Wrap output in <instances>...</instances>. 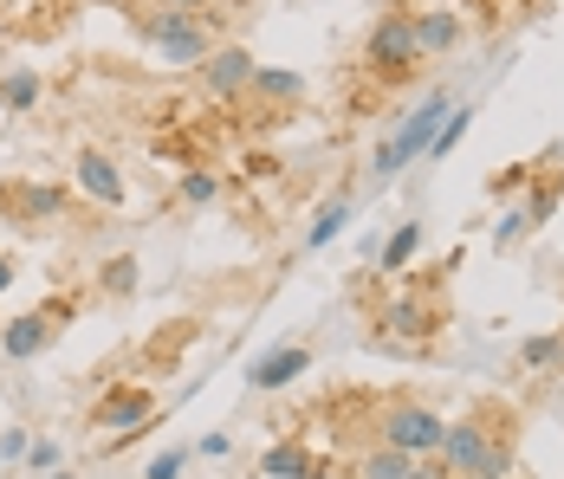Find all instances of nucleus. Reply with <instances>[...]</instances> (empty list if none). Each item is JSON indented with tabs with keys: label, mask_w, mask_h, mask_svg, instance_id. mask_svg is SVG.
Returning a JSON list of instances; mask_svg holds the SVG:
<instances>
[{
	"label": "nucleus",
	"mask_w": 564,
	"mask_h": 479,
	"mask_svg": "<svg viewBox=\"0 0 564 479\" xmlns=\"http://www.w3.org/2000/svg\"><path fill=\"white\" fill-rule=\"evenodd\" d=\"M26 447H33L26 427H7V434H0V454H7V460H26Z\"/></svg>",
	"instance_id": "nucleus-24"
},
{
	"label": "nucleus",
	"mask_w": 564,
	"mask_h": 479,
	"mask_svg": "<svg viewBox=\"0 0 564 479\" xmlns=\"http://www.w3.org/2000/svg\"><path fill=\"white\" fill-rule=\"evenodd\" d=\"M409 473H415V460L383 447V440H370V447L350 454V479H409Z\"/></svg>",
	"instance_id": "nucleus-13"
},
{
	"label": "nucleus",
	"mask_w": 564,
	"mask_h": 479,
	"mask_svg": "<svg viewBox=\"0 0 564 479\" xmlns=\"http://www.w3.org/2000/svg\"><path fill=\"white\" fill-rule=\"evenodd\" d=\"M383 330L402 337V344H429L435 337V312L422 298H395V305H383Z\"/></svg>",
	"instance_id": "nucleus-12"
},
{
	"label": "nucleus",
	"mask_w": 564,
	"mask_h": 479,
	"mask_svg": "<svg viewBox=\"0 0 564 479\" xmlns=\"http://www.w3.org/2000/svg\"><path fill=\"white\" fill-rule=\"evenodd\" d=\"M137 26H143V40H150L156 53L170 58V65H202V58L215 53V13H182V7H156V13H143Z\"/></svg>",
	"instance_id": "nucleus-2"
},
{
	"label": "nucleus",
	"mask_w": 564,
	"mask_h": 479,
	"mask_svg": "<svg viewBox=\"0 0 564 479\" xmlns=\"http://www.w3.org/2000/svg\"><path fill=\"white\" fill-rule=\"evenodd\" d=\"M163 7H182V13H202L208 0H163Z\"/></svg>",
	"instance_id": "nucleus-28"
},
{
	"label": "nucleus",
	"mask_w": 564,
	"mask_h": 479,
	"mask_svg": "<svg viewBox=\"0 0 564 479\" xmlns=\"http://www.w3.org/2000/svg\"><path fill=\"white\" fill-rule=\"evenodd\" d=\"M344 227H350V202H332V208H325L318 220H312V233H305V247H312V253H318V247H332V240H338Z\"/></svg>",
	"instance_id": "nucleus-19"
},
{
	"label": "nucleus",
	"mask_w": 564,
	"mask_h": 479,
	"mask_svg": "<svg viewBox=\"0 0 564 479\" xmlns=\"http://www.w3.org/2000/svg\"><path fill=\"white\" fill-rule=\"evenodd\" d=\"M409 479H448V473H442L435 460H415V473H409Z\"/></svg>",
	"instance_id": "nucleus-27"
},
{
	"label": "nucleus",
	"mask_w": 564,
	"mask_h": 479,
	"mask_svg": "<svg viewBox=\"0 0 564 479\" xmlns=\"http://www.w3.org/2000/svg\"><path fill=\"white\" fill-rule=\"evenodd\" d=\"M558 188H564V175H552V182H539V188H532V195L519 202V214H525L532 227H539V220H552V208H558Z\"/></svg>",
	"instance_id": "nucleus-20"
},
{
	"label": "nucleus",
	"mask_w": 564,
	"mask_h": 479,
	"mask_svg": "<svg viewBox=\"0 0 564 479\" xmlns=\"http://www.w3.org/2000/svg\"><path fill=\"white\" fill-rule=\"evenodd\" d=\"M305 370H312V350H305V344H285L273 357H260V363L247 370V382H253L260 395H273V389H285L292 375H305Z\"/></svg>",
	"instance_id": "nucleus-11"
},
{
	"label": "nucleus",
	"mask_w": 564,
	"mask_h": 479,
	"mask_svg": "<svg viewBox=\"0 0 564 479\" xmlns=\"http://www.w3.org/2000/svg\"><path fill=\"white\" fill-rule=\"evenodd\" d=\"M442 415L435 409H422V402H383L377 409V440L395 447V454H409V460H435V447H442Z\"/></svg>",
	"instance_id": "nucleus-5"
},
{
	"label": "nucleus",
	"mask_w": 564,
	"mask_h": 479,
	"mask_svg": "<svg viewBox=\"0 0 564 479\" xmlns=\"http://www.w3.org/2000/svg\"><path fill=\"white\" fill-rule=\"evenodd\" d=\"M448 110H454V91H448V85H435L422 105L395 123L390 143L377 150V162H370V188H390V182H395V175H402L415 156H429V143H435V130H442V117H448Z\"/></svg>",
	"instance_id": "nucleus-1"
},
{
	"label": "nucleus",
	"mask_w": 564,
	"mask_h": 479,
	"mask_svg": "<svg viewBox=\"0 0 564 479\" xmlns=\"http://www.w3.org/2000/svg\"><path fill=\"white\" fill-rule=\"evenodd\" d=\"M40 105V72H7L0 78V110H33Z\"/></svg>",
	"instance_id": "nucleus-17"
},
{
	"label": "nucleus",
	"mask_w": 564,
	"mask_h": 479,
	"mask_svg": "<svg viewBox=\"0 0 564 479\" xmlns=\"http://www.w3.org/2000/svg\"><path fill=\"white\" fill-rule=\"evenodd\" d=\"M0 208L20 227H46V220L65 214V188L58 182H13V188H0Z\"/></svg>",
	"instance_id": "nucleus-8"
},
{
	"label": "nucleus",
	"mask_w": 564,
	"mask_h": 479,
	"mask_svg": "<svg viewBox=\"0 0 564 479\" xmlns=\"http://www.w3.org/2000/svg\"><path fill=\"white\" fill-rule=\"evenodd\" d=\"M260 473L267 479H312V454H305V447H273V454L260 460Z\"/></svg>",
	"instance_id": "nucleus-18"
},
{
	"label": "nucleus",
	"mask_w": 564,
	"mask_h": 479,
	"mask_svg": "<svg viewBox=\"0 0 564 479\" xmlns=\"http://www.w3.org/2000/svg\"><path fill=\"white\" fill-rule=\"evenodd\" d=\"M215 195H221V182H215V175H202V168H188V175H182V202H188V208H208Z\"/></svg>",
	"instance_id": "nucleus-22"
},
{
	"label": "nucleus",
	"mask_w": 564,
	"mask_h": 479,
	"mask_svg": "<svg viewBox=\"0 0 564 479\" xmlns=\"http://www.w3.org/2000/svg\"><path fill=\"white\" fill-rule=\"evenodd\" d=\"M78 312V298H53V305H40V312H26V318H13L0 330V357H13V363H33V357H46L58 344V330L72 324Z\"/></svg>",
	"instance_id": "nucleus-6"
},
{
	"label": "nucleus",
	"mask_w": 564,
	"mask_h": 479,
	"mask_svg": "<svg viewBox=\"0 0 564 479\" xmlns=\"http://www.w3.org/2000/svg\"><path fill=\"white\" fill-rule=\"evenodd\" d=\"M78 188L91 202H105V208H123V175H117V162L105 150H78Z\"/></svg>",
	"instance_id": "nucleus-10"
},
{
	"label": "nucleus",
	"mask_w": 564,
	"mask_h": 479,
	"mask_svg": "<svg viewBox=\"0 0 564 479\" xmlns=\"http://www.w3.org/2000/svg\"><path fill=\"white\" fill-rule=\"evenodd\" d=\"M247 91L267 98V105H292V98H305V78L299 72H280V65H253V85Z\"/></svg>",
	"instance_id": "nucleus-15"
},
{
	"label": "nucleus",
	"mask_w": 564,
	"mask_h": 479,
	"mask_svg": "<svg viewBox=\"0 0 564 479\" xmlns=\"http://www.w3.org/2000/svg\"><path fill=\"white\" fill-rule=\"evenodd\" d=\"M253 65H260V58L247 53V46H215L195 72H202V91H208V98H240V91L253 85Z\"/></svg>",
	"instance_id": "nucleus-7"
},
{
	"label": "nucleus",
	"mask_w": 564,
	"mask_h": 479,
	"mask_svg": "<svg viewBox=\"0 0 564 479\" xmlns=\"http://www.w3.org/2000/svg\"><path fill=\"white\" fill-rule=\"evenodd\" d=\"M415 253H422V220H402L390 233V247H383V272H402Z\"/></svg>",
	"instance_id": "nucleus-16"
},
{
	"label": "nucleus",
	"mask_w": 564,
	"mask_h": 479,
	"mask_svg": "<svg viewBox=\"0 0 564 479\" xmlns=\"http://www.w3.org/2000/svg\"><path fill=\"white\" fill-rule=\"evenodd\" d=\"M137 260H130V253H117V260H105V292H117V298H123V292H137Z\"/></svg>",
	"instance_id": "nucleus-21"
},
{
	"label": "nucleus",
	"mask_w": 564,
	"mask_h": 479,
	"mask_svg": "<svg viewBox=\"0 0 564 479\" xmlns=\"http://www.w3.org/2000/svg\"><path fill=\"white\" fill-rule=\"evenodd\" d=\"M454 40H460V13H454V7L415 13V46H422V53H448Z\"/></svg>",
	"instance_id": "nucleus-14"
},
{
	"label": "nucleus",
	"mask_w": 564,
	"mask_h": 479,
	"mask_svg": "<svg viewBox=\"0 0 564 479\" xmlns=\"http://www.w3.org/2000/svg\"><path fill=\"white\" fill-rule=\"evenodd\" d=\"M415 58H422V46H415V13L390 7V13L370 26V40H364V65H370V78L395 85V78L415 72Z\"/></svg>",
	"instance_id": "nucleus-4"
},
{
	"label": "nucleus",
	"mask_w": 564,
	"mask_h": 479,
	"mask_svg": "<svg viewBox=\"0 0 564 479\" xmlns=\"http://www.w3.org/2000/svg\"><path fill=\"white\" fill-rule=\"evenodd\" d=\"M156 415V395L143 389H111L98 409H91V427H111V434H137V427Z\"/></svg>",
	"instance_id": "nucleus-9"
},
{
	"label": "nucleus",
	"mask_w": 564,
	"mask_h": 479,
	"mask_svg": "<svg viewBox=\"0 0 564 479\" xmlns=\"http://www.w3.org/2000/svg\"><path fill=\"white\" fill-rule=\"evenodd\" d=\"M7 285H13V260H7V253H0V292H7Z\"/></svg>",
	"instance_id": "nucleus-29"
},
{
	"label": "nucleus",
	"mask_w": 564,
	"mask_h": 479,
	"mask_svg": "<svg viewBox=\"0 0 564 479\" xmlns=\"http://www.w3.org/2000/svg\"><path fill=\"white\" fill-rule=\"evenodd\" d=\"M558 337H525V344H519V363H525V370H545V363H558Z\"/></svg>",
	"instance_id": "nucleus-23"
},
{
	"label": "nucleus",
	"mask_w": 564,
	"mask_h": 479,
	"mask_svg": "<svg viewBox=\"0 0 564 479\" xmlns=\"http://www.w3.org/2000/svg\"><path fill=\"white\" fill-rule=\"evenodd\" d=\"M182 473V454H156V460H150V479H175Z\"/></svg>",
	"instance_id": "nucleus-26"
},
{
	"label": "nucleus",
	"mask_w": 564,
	"mask_h": 479,
	"mask_svg": "<svg viewBox=\"0 0 564 479\" xmlns=\"http://www.w3.org/2000/svg\"><path fill=\"white\" fill-rule=\"evenodd\" d=\"M448 479H480V473H448Z\"/></svg>",
	"instance_id": "nucleus-30"
},
{
	"label": "nucleus",
	"mask_w": 564,
	"mask_h": 479,
	"mask_svg": "<svg viewBox=\"0 0 564 479\" xmlns=\"http://www.w3.org/2000/svg\"><path fill=\"white\" fill-rule=\"evenodd\" d=\"M26 460L46 473V467H58V447H53V440H33V447H26Z\"/></svg>",
	"instance_id": "nucleus-25"
},
{
	"label": "nucleus",
	"mask_w": 564,
	"mask_h": 479,
	"mask_svg": "<svg viewBox=\"0 0 564 479\" xmlns=\"http://www.w3.org/2000/svg\"><path fill=\"white\" fill-rule=\"evenodd\" d=\"M442 473H480V479H507L512 473V447H494L480 422H448L442 447H435Z\"/></svg>",
	"instance_id": "nucleus-3"
}]
</instances>
